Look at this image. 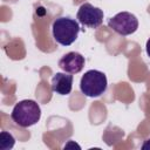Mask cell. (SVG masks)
<instances>
[{"mask_svg": "<svg viewBox=\"0 0 150 150\" xmlns=\"http://www.w3.org/2000/svg\"><path fill=\"white\" fill-rule=\"evenodd\" d=\"M41 117L40 105L33 100H22L18 102L11 114V118L19 127L28 128L36 124Z\"/></svg>", "mask_w": 150, "mask_h": 150, "instance_id": "1", "label": "cell"}, {"mask_svg": "<svg viewBox=\"0 0 150 150\" xmlns=\"http://www.w3.org/2000/svg\"><path fill=\"white\" fill-rule=\"evenodd\" d=\"M54 40L62 46H70L77 39L80 26L79 22L69 16H61L54 20L52 26Z\"/></svg>", "mask_w": 150, "mask_h": 150, "instance_id": "2", "label": "cell"}, {"mask_svg": "<svg viewBox=\"0 0 150 150\" xmlns=\"http://www.w3.org/2000/svg\"><path fill=\"white\" fill-rule=\"evenodd\" d=\"M107 87L108 81L105 74L96 69L86 71L80 81V89L88 97L101 96L107 90Z\"/></svg>", "mask_w": 150, "mask_h": 150, "instance_id": "3", "label": "cell"}, {"mask_svg": "<svg viewBox=\"0 0 150 150\" xmlns=\"http://www.w3.org/2000/svg\"><path fill=\"white\" fill-rule=\"evenodd\" d=\"M108 26L115 33L123 35V36H127V35H130L137 30L138 20L134 14H131L129 12H121V13H117L115 16L109 19Z\"/></svg>", "mask_w": 150, "mask_h": 150, "instance_id": "4", "label": "cell"}, {"mask_svg": "<svg viewBox=\"0 0 150 150\" xmlns=\"http://www.w3.org/2000/svg\"><path fill=\"white\" fill-rule=\"evenodd\" d=\"M76 19L84 27L97 28L103 22V11L89 2H84L80 6Z\"/></svg>", "mask_w": 150, "mask_h": 150, "instance_id": "5", "label": "cell"}, {"mask_svg": "<svg viewBox=\"0 0 150 150\" xmlns=\"http://www.w3.org/2000/svg\"><path fill=\"white\" fill-rule=\"evenodd\" d=\"M84 63H86L84 56H82L77 52H69L59 60V67L64 73H69V74L80 73L83 69Z\"/></svg>", "mask_w": 150, "mask_h": 150, "instance_id": "6", "label": "cell"}, {"mask_svg": "<svg viewBox=\"0 0 150 150\" xmlns=\"http://www.w3.org/2000/svg\"><path fill=\"white\" fill-rule=\"evenodd\" d=\"M52 90L59 95H68L73 88V75L69 73H56L52 77Z\"/></svg>", "mask_w": 150, "mask_h": 150, "instance_id": "7", "label": "cell"}, {"mask_svg": "<svg viewBox=\"0 0 150 150\" xmlns=\"http://www.w3.org/2000/svg\"><path fill=\"white\" fill-rule=\"evenodd\" d=\"M14 143H15V138L12 136V134L7 131H2L0 134V149L1 150L12 149Z\"/></svg>", "mask_w": 150, "mask_h": 150, "instance_id": "8", "label": "cell"}, {"mask_svg": "<svg viewBox=\"0 0 150 150\" xmlns=\"http://www.w3.org/2000/svg\"><path fill=\"white\" fill-rule=\"evenodd\" d=\"M142 150H150V138L144 141V143L142 144Z\"/></svg>", "mask_w": 150, "mask_h": 150, "instance_id": "9", "label": "cell"}, {"mask_svg": "<svg viewBox=\"0 0 150 150\" xmlns=\"http://www.w3.org/2000/svg\"><path fill=\"white\" fill-rule=\"evenodd\" d=\"M145 50H146L148 56L150 57V38H149V39H148V41H146V45H145Z\"/></svg>", "mask_w": 150, "mask_h": 150, "instance_id": "10", "label": "cell"}]
</instances>
